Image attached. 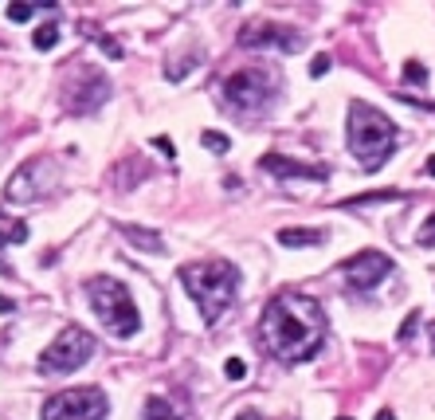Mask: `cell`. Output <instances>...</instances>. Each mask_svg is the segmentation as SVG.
<instances>
[{
	"label": "cell",
	"mask_w": 435,
	"mask_h": 420,
	"mask_svg": "<svg viewBox=\"0 0 435 420\" xmlns=\"http://www.w3.org/2000/svg\"><path fill=\"white\" fill-rule=\"evenodd\" d=\"M263 349L282 365H302L326 342V311L302 291H278L259 314Z\"/></svg>",
	"instance_id": "obj_1"
},
{
	"label": "cell",
	"mask_w": 435,
	"mask_h": 420,
	"mask_svg": "<svg viewBox=\"0 0 435 420\" xmlns=\"http://www.w3.org/2000/svg\"><path fill=\"white\" fill-rule=\"evenodd\" d=\"M188 291V299L196 302V311L208 326L220 322L228 314L235 291H240V267L228 264V259H200V264H188L181 267L177 275Z\"/></svg>",
	"instance_id": "obj_2"
},
{
	"label": "cell",
	"mask_w": 435,
	"mask_h": 420,
	"mask_svg": "<svg viewBox=\"0 0 435 420\" xmlns=\"http://www.w3.org/2000/svg\"><path fill=\"white\" fill-rule=\"evenodd\" d=\"M345 142H349V154L357 157L361 169H380L388 154L396 149V122L388 118L385 110L353 98L349 122H345Z\"/></svg>",
	"instance_id": "obj_3"
},
{
	"label": "cell",
	"mask_w": 435,
	"mask_h": 420,
	"mask_svg": "<svg viewBox=\"0 0 435 420\" xmlns=\"http://www.w3.org/2000/svg\"><path fill=\"white\" fill-rule=\"evenodd\" d=\"M86 299H90V307H95V314H98V322L106 326L110 334L133 338L137 330H142V314H137V307H133V299H130V291L122 287L118 279L95 275L90 283H86Z\"/></svg>",
	"instance_id": "obj_4"
},
{
	"label": "cell",
	"mask_w": 435,
	"mask_h": 420,
	"mask_svg": "<svg viewBox=\"0 0 435 420\" xmlns=\"http://www.w3.org/2000/svg\"><path fill=\"white\" fill-rule=\"evenodd\" d=\"M278 98V79L263 67H243L224 79V102L243 114H263Z\"/></svg>",
	"instance_id": "obj_5"
},
{
	"label": "cell",
	"mask_w": 435,
	"mask_h": 420,
	"mask_svg": "<svg viewBox=\"0 0 435 420\" xmlns=\"http://www.w3.org/2000/svg\"><path fill=\"white\" fill-rule=\"evenodd\" d=\"M110 401L98 385H75V389H59L55 396L44 401L39 420H106Z\"/></svg>",
	"instance_id": "obj_6"
},
{
	"label": "cell",
	"mask_w": 435,
	"mask_h": 420,
	"mask_svg": "<svg viewBox=\"0 0 435 420\" xmlns=\"http://www.w3.org/2000/svg\"><path fill=\"white\" fill-rule=\"evenodd\" d=\"M90 358H95V338L86 334L83 326H67V330H59L55 342L39 354V373H75Z\"/></svg>",
	"instance_id": "obj_7"
},
{
	"label": "cell",
	"mask_w": 435,
	"mask_h": 420,
	"mask_svg": "<svg viewBox=\"0 0 435 420\" xmlns=\"http://www.w3.org/2000/svg\"><path fill=\"white\" fill-rule=\"evenodd\" d=\"M392 255L376 252V248H365V252L349 255L345 264H341V279H345V287L349 291H373L380 279L392 275Z\"/></svg>",
	"instance_id": "obj_8"
},
{
	"label": "cell",
	"mask_w": 435,
	"mask_h": 420,
	"mask_svg": "<svg viewBox=\"0 0 435 420\" xmlns=\"http://www.w3.org/2000/svg\"><path fill=\"white\" fill-rule=\"evenodd\" d=\"M106 98H110L106 75L102 71H79V79L63 91V107L71 110V114H90V110H98Z\"/></svg>",
	"instance_id": "obj_9"
},
{
	"label": "cell",
	"mask_w": 435,
	"mask_h": 420,
	"mask_svg": "<svg viewBox=\"0 0 435 420\" xmlns=\"http://www.w3.org/2000/svg\"><path fill=\"white\" fill-rule=\"evenodd\" d=\"M240 44L251 51H298L302 48V39L298 32H290L282 24H251L240 32Z\"/></svg>",
	"instance_id": "obj_10"
},
{
	"label": "cell",
	"mask_w": 435,
	"mask_h": 420,
	"mask_svg": "<svg viewBox=\"0 0 435 420\" xmlns=\"http://www.w3.org/2000/svg\"><path fill=\"white\" fill-rule=\"evenodd\" d=\"M263 173H275L278 181H326V169L322 165H302V161H290L282 154H263L259 161Z\"/></svg>",
	"instance_id": "obj_11"
},
{
	"label": "cell",
	"mask_w": 435,
	"mask_h": 420,
	"mask_svg": "<svg viewBox=\"0 0 435 420\" xmlns=\"http://www.w3.org/2000/svg\"><path fill=\"white\" fill-rule=\"evenodd\" d=\"M278 248H314L326 244V228H278Z\"/></svg>",
	"instance_id": "obj_12"
},
{
	"label": "cell",
	"mask_w": 435,
	"mask_h": 420,
	"mask_svg": "<svg viewBox=\"0 0 435 420\" xmlns=\"http://www.w3.org/2000/svg\"><path fill=\"white\" fill-rule=\"evenodd\" d=\"M122 236H126V240H133V244H142V252H165L157 232H145V228H133V224H126V228H122Z\"/></svg>",
	"instance_id": "obj_13"
},
{
	"label": "cell",
	"mask_w": 435,
	"mask_h": 420,
	"mask_svg": "<svg viewBox=\"0 0 435 420\" xmlns=\"http://www.w3.org/2000/svg\"><path fill=\"white\" fill-rule=\"evenodd\" d=\"M142 417L145 420H181V417H177V408H173L165 396H149L145 408H142Z\"/></svg>",
	"instance_id": "obj_14"
},
{
	"label": "cell",
	"mask_w": 435,
	"mask_h": 420,
	"mask_svg": "<svg viewBox=\"0 0 435 420\" xmlns=\"http://www.w3.org/2000/svg\"><path fill=\"white\" fill-rule=\"evenodd\" d=\"M32 44H36V51H51L55 44H59V28H55V24H44V28H36V36H32Z\"/></svg>",
	"instance_id": "obj_15"
},
{
	"label": "cell",
	"mask_w": 435,
	"mask_h": 420,
	"mask_svg": "<svg viewBox=\"0 0 435 420\" xmlns=\"http://www.w3.org/2000/svg\"><path fill=\"white\" fill-rule=\"evenodd\" d=\"M200 145H204V149H212V154H228V149H231L228 134H216V130H204V134H200Z\"/></svg>",
	"instance_id": "obj_16"
},
{
	"label": "cell",
	"mask_w": 435,
	"mask_h": 420,
	"mask_svg": "<svg viewBox=\"0 0 435 420\" xmlns=\"http://www.w3.org/2000/svg\"><path fill=\"white\" fill-rule=\"evenodd\" d=\"M39 8H44V4H8V20H12V24H24V20H32Z\"/></svg>",
	"instance_id": "obj_17"
},
{
	"label": "cell",
	"mask_w": 435,
	"mask_h": 420,
	"mask_svg": "<svg viewBox=\"0 0 435 420\" xmlns=\"http://www.w3.org/2000/svg\"><path fill=\"white\" fill-rule=\"evenodd\" d=\"M369 201H400L396 189H385V192H361V197H353V201H345L349 208H357V204H369Z\"/></svg>",
	"instance_id": "obj_18"
},
{
	"label": "cell",
	"mask_w": 435,
	"mask_h": 420,
	"mask_svg": "<svg viewBox=\"0 0 435 420\" xmlns=\"http://www.w3.org/2000/svg\"><path fill=\"white\" fill-rule=\"evenodd\" d=\"M416 244H420V248H435V212L420 224V232H416Z\"/></svg>",
	"instance_id": "obj_19"
},
{
	"label": "cell",
	"mask_w": 435,
	"mask_h": 420,
	"mask_svg": "<svg viewBox=\"0 0 435 420\" xmlns=\"http://www.w3.org/2000/svg\"><path fill=\"white\" fill-rule=\"evenodd\" d=\"M416 330H420V311H412L408 318H404V322H400L396 338H400V342H412V334H416Z\"/></svg>",
	"instance_id": "obj_20"
},
{
	"label": "cell",
	"mask_w": 435,
	"mask_h": 420,
	"mask_svg": "<svg viewBox=\"0 0 435 420\" xmlns=\"http://www.w3.org/2000/svg\"><path fill=\"white\" fill-rule=\"evenodd\" d=\"M404 79H408V83H427V67L416 63V60H408L404 63Z\"/></svg>",
	"instance_id": "obj_21"
},
{
	"label": "cell",
	"mask_w": 435,
	"mask_h": 420,
	"mask_svg": "<svg viewBox=\"0 0 435 420\" xmlns=\"http://www.w3.org/2000/svg\"><path fill=\"white\" fill-rule=\"evenodd\" d=\"M224 373H228V381H243V377H247V365H243L240 358H228L224 361Z\"/></svg>",
	"instance_id": "obj_22"
},
{
	"label": "cell",
	"mask_w": 435,
	"mask_h": 420,
	"mask_svg": "<svg viewBox=\"0 0 435 420\" xmlns=\"http://www.w3.org/2000/svg\"><path fill=\"white\" fill-rule=\"evenodd\" d=\"M28 240V224H16L12 232H0V248L4 244H24Z\"/></svg>",
	"instance_id": "obj_23"
},
{
	"label": "cell",
	"mask_w": 435,
	"mask_h": 420,
	"mask_svg": "<svg viewBox=\"0 0 435 420\" xmlns=\"http://www.w3.org/2000/svg\"><path fill=\"white\" fill-rule=\"evenodd\" d=\"M326 71H329V55H314V63H310V75H314V79H322Z\"/></svg>",
	"instance_id": "obj_24"
},
{
	"label": "cell",
	"mask_w": 435,
	"mask_h": 420,
	"mask_svg": "<svg viewBox=\"0 0 435 420\" xmlns=\"http://www.w3.org/2000/svg\"><path fill=\"white\" fill-rule=\"evenodd\" d=\"M157 149H161L165 157H173V142H169V138H157Z\"/></svg>",
	"instance_id": "obj_25"
},
{
	"label": "cell",
	"mask_w": 435,
	"mask_h": 420,
	"mask_svg": "<svg viewBox=\"0 0 435 420\" xmlns=\"http://www.w3.org/2000/svg\"><path fill=\"white\" fill-rule=\"evenodd\" d=\"M16 311V302L12 299H4V295H0V314H12Z\"/></svg>",
	"instance_id": "obj_26"
},
{
	"label": "cell",
	"mask_w": 435,
	"mask_h": 420,
	"mask_svg": "<svg viewBox=\"0 0 435 420\" xmlns=\"http://www.w3.org/2000/svg\"><path fill=\"white\" fill-rule=\"evenodd\" d=\"M235 420H267V417H259V412H240Z\"/></svg>",
	"instance_id": "obj_27"
},
{
	"label": "cell",
	"mask_w": 435,
	"mask_h": 420,
	"mask_svg": "<svg viewBox=\"0 0 435 420\" xmlns=\"http://www.w3.org/2000/svg\"><path fill=\"white\" fill-rule=\"evenodd\" d=\"M376 420H392V408H380V412H376Z\"/></svg>",
	"instance_id": "obj_28"
},
{
	"label": "cell",
	"mask_w": 435,
	"mask_h": 420,
	"mask_svg": "<svg viewBox=\"0 0 435 420\" xmlns=\"http://www.w3.org/2000/svg\"><path fill=\"white\" fill-rule=\"evenodd\" d=\"M427 173H432V177H435V154L427 157Z\"/></svg>",
	"instance_id": "obj_29"
},
{
	"label": "cell",
	"mask_w": 435,
	"mask_h": 420,
	"mask_svg": "<svg viewBox=\"0 0 435 420\" xmlns=\"http://www.w3.org/2000/svg\"><path fill=\"white\" fill-rule=\"evenodd\" d=\"M427 338H432V349H435V322H432V330H427Z\"/></svg>",
	"instance_id": "obj_30"
},
{
	"label": "cell",
	"mask_w": 435,
	"mask_h": 420,
	"mask_svg": "<svg viewBox=\"0 0 435 420\" xmlns=\"http://www.w3.org/2000/svg\"><path fill=\"white\" fill-rule=\"evenodd\" d=\"M338 420H353V417H338Z\"/></svg>",
	"instance_id": "obj_31"
}]
</instances>
